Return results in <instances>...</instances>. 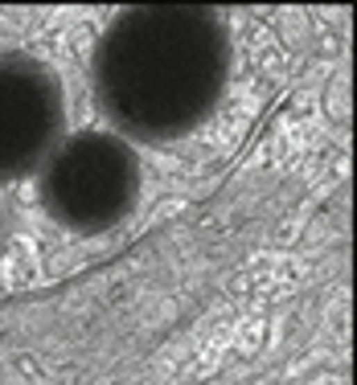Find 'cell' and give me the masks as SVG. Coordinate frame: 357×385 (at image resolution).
Segmentation results:
<instances>
[{"instance_id":"7a4b0ae2","label":"cell","mask_w":357,"mask_h":385,"mask_svg":"<svg viewBox=\"0 0 357 385\" xmlns=\"http://www.w3.org/2000/svg\"><path fill=\"white\" fill-rule=\"evenodd\" d=\"M42 209L70 234H107L140 201V160L115 131H74L38 169Z\"/></svg>"},{"instance_id":"3957f363","label":"cell","mask_w":357,"mask_h":385,"mask_svg":"<svg viewBox=\"0 0 357 385\" xmlns=\"http://www.w3.org/2000/svg\"><path fill=\"white\" fill-rule=\"evenodd\" d=\"M66 128L58 74L33 53H0V185H13L49 160Z\"/></svg>"},{"instance_id":"6da1fadb","label":"cell","mask_w":357,"mask_h":385,"mask_svg":"<svg viewBox=\"0 0 357 385\" xmlns=\"http://www.w3.org/2000/svg\"><path fill=\"white\" fill-rule=\"evenodd\" d=\"M230 83L222 17L189 4L119 12L94 45L90 86L119 139L169 144L197 131Z\"/></svg>"}]
</instances>
